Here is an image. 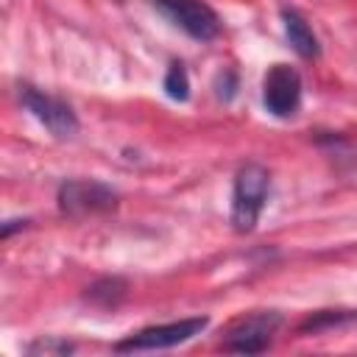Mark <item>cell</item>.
I'll list each match as a JSON object with an SVG mask.
<instances>
[{"label":"cell","mask_w":357,"mask_h":357,"mask_svg":"<svg viewBox=\"0 0 357 357\" xmlns=\"http://www.w3.org/2000/svg\"><path fill=\"white\" fill-rule=\"evenodd\" d=\"M117 206V192L95 178H70L59 187V209L70 218L98 215Z\"/></svg>","instance_id":"2"},{"label":"cell","mask_w":357,"mask_h":357,"mask_svg":"<svg viewBox=\"0 0 357 357\" xmlns=\"http://www.w3.org/2000/svg\"><path fill=\"white\" fill-rule=\"evenodd\" d=\"M279 324H282V315L273 312V310L251 312V315L240 318L229 329V335L223 340V349L226 351H237V354H259V351H265L271 346Z\"/></svg>","instance_id":"4"},{"label":"cell","mask_w":357,"mask_h":357,"mask_svg":"<svg viewBox=\"0 0 357 357\" xmlns=\"http://www.w3.org/2000/svg\"><path fill=\"white\" fill-rule=\"evenodd\" d=\"M126 293H128V284H126L123 279H117V276L100 279V282H95L92 287H86V298H89L92 304L103 307V310L120 307V301L126 298Z\"/></svg>","instance_id":"9"},{"label":"cell","mask_w":357,"mask_h":357,"mask_svg":"<svg viewBox=\"0 0 357 357\" xmlns=\"http://www.w3.org/2000/svg\"><path fill=\"white\" fill-rule=\"evenodd\" d=\"M262 103L273 117H290L301 103V75L290 64H273L262 78Z\"/></svg>","instance_id":"6"},{"label":"cell","mask_w":357,"mask_h":357,"mask_svg":"<svg viewBox=\"0 0 357 357\" xmlns=\"http://www.w3.org/2000/svg\"><path fill=\"white\" fill-rule=\"evenodd\" d=\"M165 92L170 100H178V103H184L190 98V78L181 64H170V70L165 75Z\"/></svg>","instance_id":"10"},{"label":"cell","mask_w":357,"mask_h":357,"mask_svg":"<svg viewBox=\"0 0 357 357\" xmlns=\"http://www.w3.org/2000/svg\"><path fill=\"white\" fill-rule=\"evenodd\" d=\"M209 326V318H184V321H173V324H159V326H148L139 329L137 335L120 340L114 346V351H153V349H170L178 343L192 340L195 335H201Z\"/></svg>","instance_id":"3"},{"label":"cell","mask_w":357,"mask_h":357,"mask_svg":"<svg viewBox=\"0 0 357 357\" xmlns=\"http://www.w3.org/2000/svg\"><path fill=\"white\" fill-rule=\"evenodd\" d=\"M153 6H159L162 14H167L192 39L209 42V39H215L220 33L218 14L201 0H153Z\"/></svg>","instance_id":"7"},{"label":"cell","mask_w":357,"mask_h":357,"mask_svg":"<svg viewBox=\"0 0 357 357\" xmlns=\"http://www.w3.org/2000/svg\"><path fill=\"white\" fill-rule=\"evenodd\" d=\"M20 98H22V103L31 109V114H33L56 139H70V137L78 134L81 123H78L75 112H73L64 100H59V98H53V95H47V92H39V89H33V86H20Z\"/></svg>","instance_id":"5"},{"label":"cell","mask_w":357,"mask_h":357,"mask_svg":"<svg viewBox=\"0 0 357 357\" xmlns=\"http://www.w3.org/2000/svg\"><path fill=\"white\" fill-rule=\"evenodd\" d=\"M282 20H284V36H287L290 47L301 59H318L321 56V45H318V36L312 33V28L307 25V20L293 8H284Z\"/></svg>","instance_id":"8"},{"label":"cell","mask_w":357,"mask_h":357,"mask_svg":"<svg viewBox=\"0 0 357 357\" xmlns=\"http://www.w3.org/2000/svg\"><path fill=\"white\" fill-rule=\"evenodd\" d=\"M271 192V173L251 162L245 167H240V173L234 176V190H231V226L240 234L254 231L259 212L268 201Z\"/></svg>","instance_id":"1"},{"label":"cell","mask_w":357,"mask_h":357,"mask_svg":"<svg viewBox=\"0 0 357 357\" xmlns=\"http://www.w3.org/2000/svg\"><path fill=\"white\" fill-rule=\"evenodd\" d=\"M75 346L67 343V340H59V337H45V340H36L28 346V354H73Z\"/></svg>","instance_id":"11"}]
</instances>
